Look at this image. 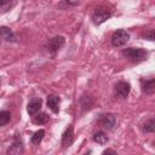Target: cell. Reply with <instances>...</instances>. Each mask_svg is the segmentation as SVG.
I'll use <instances>...</instances> for the list:
<instances>
[{
    "label": "cell",
    "instance_id": "19",
    "mask_svg": "<svg viewBox=\"0 0 155 155\" xmlns=\"http://www.w3.org/2000/svg\"><path fill=\"white\" fill-rule=\"evenodd\" d=\"M143 36H144L147 40L153 41V40H154V30H153V29H149L148 31H145V33L143 34Z\"/></svg>",
    "mask_w": 155,
    "mask_h": 155
},
{
    "label": "cell",
    "instance_id": "2",
    "mask_svg": "<svg viewBox=\"0 0 155 155\" xmlns=\"http://www.w3.org/2000/svg\"><path fill=\"white\" fill-rule=\"evenodd\" d=\"M111 15H113L111 10H109L105 6H99V7H97L93 11V13L91 16V19H92V22H93L94 25H101L107 19H109L111 17Z\"/></svg>",
    "mask_w": 155,
    "mask_h": 155
},
{
    "label": "cell",
    "instance_id": "1",
    "mask_svg": "<svg viewBox=\"0 0 155 155\" xmlns=\"http://www.w3.org/2000/svg\"><path fill=\"white\" fill-rule=\"evenodd\" d=\"M122 54L128 58L130 61L132 62H142L144 59H147L148 57V51H145L144 48H140V47H127L122 51Z\"/></svg>",
    "mask_w": 155,
    "mask_h": 155
},
{
    "label": "cell",
    "instance_id": "3",
    "mask_svg": "<svg viewBox=\"0 0 155 155\" xmlns=\"http://www.w3.org/2000/svg\"><path fill=\"white\" fill-rule=\"evenodd\" d=\"M130 40V34L125 30V29H117L111 35V45L114 47H121L124 45H126V42Z\"/></svg>",
    "mask_w": 155,
    "mask_h": 155
},
{
    "label": "cell",
    "instance_id": "7",
    "mask_svg": "<svg viewBox=\"0 0 155 155\" xmlns=\"http://www.w3.org/2000/svg\"><path fill=\"white\" fill-rule=\"evenodd\" d=\"M62 147L63 148H69L73 143H74V127L71 125H69L65 131L62 134Z\"/></svg>",
    "mask_w": 155,
    "mask_h": 155
},
{
    "label": "cell",
    "instance_id": "6",
    "mask_svg": "<svg viewBox=\"0 0 155 155\" xmlns=\"http://www.w3.org/2000/svg\"><path fill=\"white\" fill-rule=\"evenodd\" d=\"M41 107H42V99L39 97H35V98H31L29 101V103L27 105V111L30 116H34L38 113H40Z\"/></svg>",
    "mask_w": 155,
    "mask_h": 155
},
{
    "label": "cell",
    "instance_id": "10",
    "mask_svg": "<svg viewBox=\"0 0 155 155\" xmlns=\"http://www.w3.org/2000/svg\"><path fill=\"white\" fill-rule=\"evenodd\" d=\"M46 104L47 107L54 113L57 114L59 111V104H61V98L57 96V94H50L47 97V101H46Z\"/></svg>",
    "mask_w": 155,
    "mask_h": 155
},
{
    "label": "cell",
    "instance_id": "18",
    "mask_svg": "<svg viewBox=\"0 0 155 155\" xmlns=\"http://www.w3.org/2000/svg\"><path fill=\"white\" fill-rule=\"evenodd\" d=\"M10 119H11V113L7 110H1L0 111V127L7 125Z\"/></svg>",
    "mask_w": 155,
    "mask_h": 155
},
{
    "label": "cell",
    "instance_id": "16",
    "mask_svg": "<svg viewBox=\"0 0 155 155\" xmlns=\"http://www.w3.org/2000/svg\"><path fill=\"white\" fill-rule=\"evenodd\" d=\"M48 121V116L45 113H38L36 115L33 116V122L36 125H44Z\"/></svg>",
    "mask_w": 155,
    "mask_h": 155
},
{
    "label": "cell",
    "instance_id": "14",
    "mask_svg": "<svg viewBox=\"0 0 155 155\" xmlns=\"http://www.w3.org/2000/svg\"><path fill=\"white\" fill-rule=\"evenodd\" d=\"M15 5H16V1H11V0H0V15L8 12Z\"/></svg>",
    "mask_w": 155,
    "mask_h": 155
},
{
    "label": "cell",
    "instance_id": "9",
    "mask_svg": "<svg viewBox=\"0 0 155 155\" xmlns=\"http://www.w3.org/2000/svg\"><path fill=\"white\" fill-rule=\"evenodd\" d=\"M1 41H8V42H16V35L8 27H0V42Z\"/></svg>",
    "mask_w": 155,
    "mask_h": 155
},
{
    "label": "cell",
    "instance_id": "5",
    "mask_svg": "<svg viewBox=\"0 0 155 155\" xmlns=\"http://www.w3.org/2000/svg\"><path fill=\"white\" fill-rule=\"evenodd\" d=\"M130 91H131V85L127 81H119L116 82L114 87L115 96L119 98H124V99L127 98V96L130 94Z\"/></svg>",
    "mask_w": 155,
    "mask_h": 155
},
{
    "label": "cell",
    "instance_id": "20",
    "mask_svg": "<svg viewBox=\"0 0 155 155\" xmlns=\"http://www.w3.org/2000/svg\"><path fill=\"white\" fill-rule=\"evenodd\" d=\"M102 155H116V153L113 150V149H107L102 153Z\"/></svg>",
    "mask_w": 155,
    "mask_h": 155
},
{
    "label": "cell",
    "instance_id": "11",
    "mask_svg": "<svg viewBox=\"0 0 155 155\" xmlns=\"http://www.w3.org/2000/svg\"><path fill=\"white\" fill-rule=\"evenodd\" d=\"M24 151V147H23V143L21 140H15L7 149L6 154L7 155H22Z\"/></svg>",
    "mask_w": 155,
    "mask_h": 155
},
{
    "label": "cell",
    "instance_id": "15",
    "mask_svg": "<svg viewBox=\"0 0 155 155\" xmlns=\"http://www.w3.org/2000/svg\"><path fill=\"white\" fill-rule=\"evenodd\" d=\"M142 131L144 133H153L155 131V121H154V117L149 119L148 121H145L142 126Z\"/></svg>",
    "mask_w": 155,
    "mask_h": 155
},
{
    "label": "cell",
    "instance_id": "21",
    "mask_svg": "<svg viewBox=\"0 0 155 155\" xmlns=\"http://www.w3.org/2000/svg\"><path fill=\"white\" fill-rule=\"evenodd\" d=\"M0 85H1V78H0Z\"/></svg>",
    "mask_w": 155,
    "mask_h": 155
},
{
    "label": "cell",
    "instance_id": "17",
    "mask_svg": "<svg viewBox=\"0 0 155 155\" xmlns=\"http://www.w3.org/2000/svg\"><path fill=\"white\" fill-rule=\"evenodd\" d=\"M44 136H45V131H44V130H39V131H36V132L31 136V138H30L31 144H35V145L40 144V142L42 140Z\"/></svg>",
    "mask_w": 155,
    "mask_h": 155
},
{
    "label": "cell",
    "instance_id": "13",
    "mask_svg": "<svg viewBox=\"0 0 155 155\" xmlns=\"http://www.w3.org/2000/svg\"><path fill=\"white\" fill-rule=\"evenodd\" d=\"M93 140H94L97 144H99V145H104V144L108 143L109 138H108V136H107L103 131H97V132L93 134Z\"/></svg>",
    "mask_w": 155,
    "mask_h": 155
},
{
    "label": "cell",
    "instance_id": "12",
    "mask_svg": "<svg viewBox=\"0 0 155 155\" xmlns=\"http://www.w3.org/2000/svg\"><path fill=\"white\" fill-rule=\"evenodd\" d=\"M140 87H142V91L144 93L153 94L155 91V80L154 79H149V80L140 79Z\"/></svg>",
    "mask_w": 155,
    "mask_h": 155
},
{
    "label": "cell",
    "instance_id": "8",
    "mask_svg": "<svg viewBox=\"0 0 155 155\" xmlns=\"http://www.w3.org/2000/svg\"><path fill=\"white\" fill-rule=\"evenodd\" d=\"M99 121H101L102 126H103L104 128H107V130H113L114 126H115V124H116L115 116H114L113 114H110V113H107V114L101 115Z\"/></svg>",
    "mask_w": 155,
    "mask_h": 155
},
{
    "label": "cell",
    "instance_id": "4",
    "mask_svg": "<svg viewBox=\"0 0 155 155\" xmlns=\"http://www.w3.org/2000/svg\"><path fill=\"white\" fill-rule=\"evenodd\" d=\"M64 42H65V39H64L63 36H61V35H57V36H53L52 39H50V40L47 41L46 48H47V51H48L51 54H54L57 51H59V50L63 47Z\"/></svg>",
    "mask_w": 155,
    "mask_h": 155
},
{
    "label": "cell",
    "instance_id": "22",
    "mask_svg": "<svg viewBox=\"0 0 155 155\" xmlns=\"http://www.w3.org/2000/svg\"><path fill=\"white\" fill-rule=\"evenodd\" d=\"M86 155H87V154H86Z\"/></svg>",
    "mask_w": 155,
    "mask_h": 155
}]
</instances>
